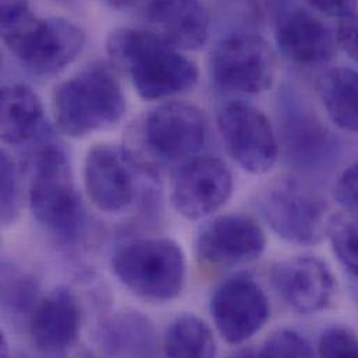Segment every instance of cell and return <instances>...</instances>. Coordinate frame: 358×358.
Instances as JSON below:
<instances>
[{"label":"cell","mask_w":358,"mask_h":358,"mask_svg":"<svg viewBox=\"0 0 358 358\" xmlns=\"http://www.w3.org/2000/svg\"><path fill=\"white\" fill-rule=\"evenodd\" d=\"M266 237L261 226L244 215H223L203 224L196 236L198 258L213 266H234L259 258Z\"/></svg>","instance_id":"13"},{"label":"cell","mask_w":358,"mask_h":358,"mask_svg":"<svg viewBox=\"0 0 358 358\" xmlns=\"http://www.w3.org/2000/svg\"><path fill=\"white\" fill-rule=\"evenodd\" d=\"M1 38L6 48L38 76H55L83 52L85 34L77 24L39 18L27 0H1Z\"/></svg>","instance_id":"2"},{"label":"cell","mask_w":358,"mask_h":358,"mask_svg":"<svg viewBox=\"0 0 358 358\" xmlns=\"http://www.w3.org/2000/svg\"><path fill=\"white\" fill-rule=\"evenodd\" d=\"M336 199L352 210H358V164L346 169L335 184Z\"/></svg>","instance_id":"28"},{"label":"cell","mask_w":358,"mask_h":358,"mask_svg":"<svg viewBox=\"0 0 358 358\" xmlns=\"http://www.w3.org/2000/svg\"><path fill=\"white\" fill-rule=\"evenodd\" d=\"M150 31L179 50H198L209 36V14L201 0H152Z\"/></svg>","instance_id":"18"},{"label":"cell","mask_w":358,"mask_h":358,"mask_svg":"<svg viewBox=\"0 0 358 358\" xmlns=\"http://www.w3.org/2000/svg\"><path fill=\"white\" fill-rule=\"evenodd\" d=\"M217 129L229 155L245 172L262 175L279 157V141L268 117L257 108L227 103L217 116Z\"/></svg>","instance_id":"10"},{"label":"cell","mask_w":358,"mask_h":358,"mask_svg":"<svg viewBox=\"0 0 358 358\" xmlns=\"http://www.w3.org/2000/svg\"><path fill=\"white\" fill-rule=\"evenodd\" d=\"M233 175L213 157L191 158L175 172L171 199L181 216L189 220L206 217L231 196Z\"/></svg>","instance_id":"11"},{"label":"cell","mask_w":358,"mask_h":358,"mask_svg":"<svg viewBox=\"0 0 358 358\" xmlns=\"http://www.w3.org/2000/svg\"><path fill=\"white\" fill-rule=\"evenodd\" d=\"M271 282L280 300L297 314H315L327 308L335 294V278L315 257H294L273 265Z\"/></svg>","instance_id":"14"},{"label":"cell","mask_w":358,"mask_h":358,"mask_svg":"<svg viewBox=\"0 0 358 358\" xmlns=\"http://www.w3.org/2000/svg\"><path fill=\"white\" fill-rule=\"evenodd\" d=\"M315 11L332 17L343 18L358 10V0H306Z\"/></svg>","instance_id":"30"},{"label":"cell","mask_w":358,"mask_h":358,"mask_svg":"<svg viewBox=\"0 0 358 358\" xmlns=\"http://www.w3.org/2000/svg\"><path fill=\"white\" fill-rule=\"evenodd\" d=\"M1 223L4 226L11 224L20 215L21 206V191L20 176L14 159L6 152H1Z\"/></svg>","instance_id":"25"},{"label":"cell","mask_w":358,"mask_h":358,"mask_svg":"<svg viewBox=\"0 0 358 358\" xmlns=\"http://www.w3.org/2000/svg\"><path fill=\"white\" fill-rule=\"evenodd\" d=\"M80 331L81 310L70 289H55L32 310L31 341L35 349L45 356L69 355L78 341Z\"/></svg>","instance_id":"15"},{"label":"cell","mask_w":358,"mask_h":358,"mask_svg":"<svg viewBox=\"0 0 358 358\" xmlns=\"http://www.w3.org/2000/svg\"><path fill=\"white\" fill-rule=\"evenodd\" d=\"M209 71L223 90L261 94L275 80V57L266 41L252 34H237L222 39L212 50Z\"/></svg>","instance_id":"9"},{"label":"cell","mask_w":358,"mask_h":358,"mask_svg":"<svg viewBox=\"0 0 358 358\" xmlns=\"http://www.w3.org/2000/svg\"><path fill=\"white\" fill-rule=\"evenodd\" d=\"M276 42L289 60L304 67L329 63L339 46L336 34L306 10H294L280 20Z\"/></svg>","instance_id":"16"},{"label":"cell","mask_w":358,"mask_h":358,"mask_svg":"<svg viewBox=\"0 0 358 358\" xmlns=\"http://www.w3.org/2000/svg\"><path fill=\"white\" fill-rule=\"evenodd\" d=\"M255 202L269 227L289 243L315 245L328 234L329 203L307 180L276 178L261 188Z\"/></svg>","instance_id":"5"},{"label":"cell","mask_w":358,"mask_h":358,"mask_svg":"<svg viewBox=\"0 0 358 358\" xmlns=\"http://www.w3.org/2000/svg\"><path fill=\"white\" fill-rule=\"evenodd\" d=\"M328 236L332 250L341 264L358 278V210L334 215L329 222Z\"/></svg>","instance_id":"23"},{"label":"cell","mask_w":358,"mask_h":358,"mask_svg":"<svg viewBox=\"0 0 358 358\" xmlns=\"http://www.w3.org/2000/svg\"><path fill=\"white\" fill-rule=\"evenodd\" d=\"M0 106V133L4 144H24L41 131L43 106L41 98L32 88L24 84L3 87Z\"/></svg>","instance_id":"19"},{"label":"cell","mask_w":358,"mask_h":358,"mask_svg":"<svg viewBox=\"0 0 358 358\" xmlns=\"http://www.w3.org/2000/svg\"><path fill=\"white\" fill-rule=\"evenodd\" d=\"M134 134L148 157L165 164L185 162L203 148L208 123L199 108L166 102L145 115Z\"/></svg>","instance_id":"8"},{"label":"cell","mask_w":358,"mask_h":358,"mask_svg":"<svg viewBox=\"0 0 358 358\" xmlns=\"http://www.w3.org/2000/svg\"><path fill=\"white\" fill-rule=\"evenodd\" d=\"M112 266L136 296L165 303L179 297L185 282V257L171 238H140L119 247Z\"/></svg>","instance_id":"6"},{"label":"cell","mask_w":358,"mask_h":358,"mask_svg":"<svg viewBox=\"0 0 358 358\" xmlns=\"http://www.w3.org/2000/svg\"><path fill=\"white\" fill-rule=\"evenodd\" d=\"M7 342H6V336L4 334H1V346H0V353L1 356H7L8 355V349H7Z\"/></svg>","instance_id":"32"},{"label":"cell","mask_w":358,"mask_h":358,"mask_svg":"<svg viewBox=\"0 0 358 358\" xmlns=\"http://www.w3.org/2000/svg\"><path fill=\"white\" fill-rule=\"evenodd\" d=\"M102 346L108 356L148 357L157 353L152 324L138 313H119L102 328Z\"/></svg>","instance_id":"20"},{"label":"cell","mask_w":358,"mask_h":358,"mask_svg":"<svg viewBox=\"0 0 358 358\" xmlns=\"http://www.w3.org/2000/svg\"><path fill=\"white\" fill-rule=\"evenodd\" d=\"M31 168L28 199L35 219L60 241H77L87 216L64 151L46 143L34 152Z\"/></svg>","instance_id":"4"},{"label":"cell","mask_w":358,"mask_h":358,"mask_svg":"<svg viewBox=\"0 0 358 358\" xmlns=\"http://www.w3.org/2000/svg\"><path fill=\"white\" fill-rule=\"evenodd\" d=\"M321 357L358 358V338L343 327L325 329L318 342Z\"/></svg>","instance_id":"27"},{"label":"cell","mask_w":358,"mask_h":358,"mask_svg":"<svg viewBox=\"0 0 358 358\" xmlns=\"http://www.w3.org/2000/svg\"><path fill=\"white\" fill-rule=\"evenodd\" d=\"M56 1H60V0H56Z\"/></svg>","instance_id":"33"},{"label":"cell","mask_w":358,"mask_h":358,"mask_svg":"<svg viewBox=\"0 0 358 358\" xmlns=\"http://www.w3.org/2000/svg\"><path fill=\"white\" fill-rule=\"evenodd\" d=\"M210 313L220 336L229 345H241L262 329L269 320L271 307L255 280L237 276L216 289Z\"/></svg>","instance_id":"12"},{"label":"cell","mask_w":358,"mask_h":358,"mask_svg":"<svg viewBox=\"0 0 358 358\" xmlns=\"http://www.w3.org/2000/svg\"><path fill=\"white\" fill-rule=\"evenodd\" d=\"M106 50L144 99L178 95L194 88L198 81L196 64L150 29H115L108 38Z\"/></svg>","instance_id":"1"},{"label":"cell","mask_w":358,"mask_h":358,"mask_svg":"<svg viewBox=\"0 0 358 358\" xmlns=\"http://www.w3.org/2000/svg\"><path fill=\"white\" fill-rule=\"evenodd\" d=\"M283 145L289 162L301 171H320L336 155V141L328 129L297 103H290L283 124Z\"/></svg>","instance_id":"17"},{"label":"cell","mask_w":358,"mask_h":358,"mask_svg":"<svg viewBox=\"0 0 358 358\" xmlns=\"http://www.w3.org/2000/svg\"><path fill=\"white\" fill-rule=\"evenodd\" d=\"M164 352L168 357H215L216 343L209 327L202 320L184 314L168 327Z\"/></svg>","instance_id":"22"},{"label":"cell","mask_w":358,"mask_h":358,"mask_svg":"<svg viewBox=\"0 0 358 358\" xmlns=\"http://www.w3.org/2000/svg\"><path fill=\"white\" fill-rule=\"evenodd\" d=\"M110 3V6L116 7V8H126L130 7L131 4H134L137 0H108Z\"/></svg>","instance_id":"31"},{"label":"cell","mask_w":358,"mask_h":358,"mask_svg":"<svg viewBox=\"0 0 358 358\" xmlns=\"http://www.w3.org/2000/svg\"><path fill=\"white\" fill-rule=\"evenodd\" d=\"M36 283L14 266L6 262L1 268V301L15 314L34 310L36 303Z\"/></svg>","instance_id":"24"},{"label":"cell","mask_w":358,"mask_h":358,"mask_svg":"<svg viewBox=\"0 0 358 358\" xmlns=\"http://www.w3.org/2000/svg\"><path fill=\"white\" fill-rule=\"evenodd\" d=\"M338 45L358 63V10L341 18L336 29Z\"/></svg>","instance_id":"29"},{"label":"cell","mask_w":358,"mask_h":358,"mask_svg":"<svg viewBox=\"0 0 358 358\" xmlns=\"http://www.w3.org/2000/svg\"><path fill=\"white\" fill-rule=\"evenodd\" d=\"M127 103L117 76L103 64L90 66L53 91L59 130L74 138L109 130L126 115Z\"/></svg>","instance_id":"3"},{"label":"cell","mask_w":358,"mask_h":358,"mask_svg":"<svg viewBox=\"0 0 358 358\" xmlns=\"http://www.w3.org/2000/svg\"><path fill=\"white\" fill-rule=\"evenodd\" d=\"M318 95L339 129L358 133V71L348 67L328 70L318 81Z\"/></svg>","instance_id":"21"},{"label":"cell","mask_w":358,"mask_h":358,"mask_svg":"<svg viewBox=\"0 0 358 358\" xmlns=\"http://www.w3.org/2000/svg\"><path fill=\"white\" fill-rule=\"evenodd\" d=\"M311 345L290 329H282L269 336L255 357H313Z\"/></svg>","instance_id":"26"},{"label":"cell","mask_w":358,"mask_h":358,"mask_svg":"<svg viewBox=\"0 0 358 358\" xmlns=\"http://www.w3.org/2000/svg\"><path fill=\"white\" fill-rule=\"evenodd\" d=\"M151 166L134 151L101 144L84 162V185L91 202L105 213L130 209L138 196V180L151 176Z\"/></svg>","instance_id":"7"}]
</instances>
